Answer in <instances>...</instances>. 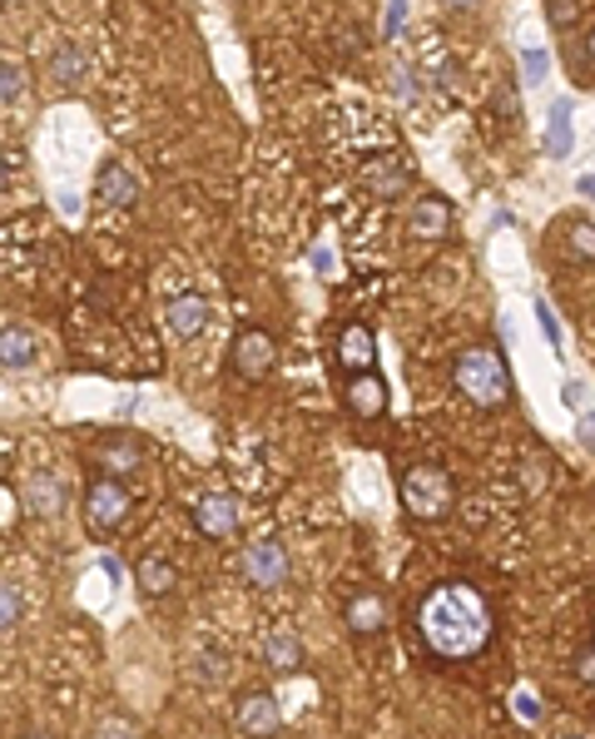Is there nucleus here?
<instances>
[{
	"label": "nucleus",
	"instance_id": "nucleus-34",
	"mask_svg": "<svg viewBox=\"0 0 595 739\" xmlns=\"http://www.w3.org/2000/svg\"><path fill=\"white\" fill-rule=\"evenodd\" d=\"M26 739H56V735H26Z\"/></svg>",
	"mask_w": 595,
	"mask_h": 739
},
{
	"label": "nucleus",
	"instance_id": "nucleus-5",
	"mask_svg": "<svg viewBox=\"0 0 595 739\" xmlns=\"http://www.w3.org/2000/svg\"><path fill=\"white\" fill-rule=\"evenodd\" d=\"M233 725H239L249 739H273L283 730V715H279V700L269 690H243L239 705H233Z\"/></svg>",
	"mask_w": 595,
	"mask_h": 739
},
{
	"label": "nucleus",
	"instance_id": "nucleus-4",
	"mask_svg": "<svg viewBox=\"0 0 595 739\" xmlns=\"http://www.w3.org/2000/svg\"><path fill=\"white\" fill-rule=\"evenodd\" d=\"M130 511H134L130 487L114 481V477H100L90 491H84V517H90V531H100V537L120 531L124 521H130Z\"/></svg>",
	"mask_w": 595,
	"mask_h": 739
},
{
	"label": "nucleus",
	"instance_id": "nucleus-8",
	"mask_svg": "<svg viewBox=\"0 0 595 739\" xmlns=\"http://www.w3.org/2000/svg\"><path fill=\"white\" fill-rule=\"evenodd\" d=\"M273 338L263 333V328H243L239 342H233V368H239V378H249V382H259V378H269L273 372Z\"/></svg>",
	"mask_w": 595,
	"mask_h": 739
},
{
	"label": "nucleus",
	"instance_id": "nucleus-6",
	"mask_svg": "<svg viewBox=\"0 0 595 739\" xmlns=\"http://www.w3.org/2000/svg\"><path fill=\"white\" fill-rule=\"evenodd\" d=\"M243 581L259 586V591H273V586L289 581V551L279 541H253L243 551Z\"/></svg>",
	"mask_w": 595,
	"mask_h": 739
},
{
	"label": "nucleus",
	"instance_id": "nucleus-31",
	"mask_svg": "<svg viewBox=\"0 0 595 739\" xmlns=\"http://www.w3.org/2000/svg\"><path fill=\"white\" fill-rule=\"evenodd\" d=\"M586 447H595V417H586Z\"/></svg>",
	"mask_w": 595,
	"mask_h": 739
},
{
	"label": "nucleus",
	"instance_id": "nucleus-28",
	"mask_svg": "<svg viewBox=\"0 0 595 739\" xmlns=\"http://www.w3.org/2000/svg\"><path fill=\"white\" fill-rule=\"evenodd\" d=\"M521 66H526L531 80H541V74H546V56H541V50H521Z\"/></svg>",
	"mask_w": 595,
	"mask_h": 739
},
{
	"label": "nucleus",
	"instance_id": "nucleus-19",
	"mask_svg": "<svg viewBox=\"0 0 595 739\" xmlns=\"http://www.w3.org/2000/svg\"><path fill=\"white\" fill-rule=\"evenodd\" d=\"M566 249L576 253V259H595V223H586V219L566 223Z\"/></svg>",
	"mask_w": 595,
	"mask_h": 739
},
{
	"label": "nucleus",
	"instance_id": "nucleus-15",
	"mask_svg": "<svg viewBox=\"0 0 595 739\" xmlns=\"http://www.w3.org/2000/svg\"><path fill=\"white\" fill-rule=\"evenodd\" d=\"M134 581H140L144 596H169V591L179 586V571L164 561V556H144L140 571H134Z\"/></svg>",
	"mask_w": 595,
	"mask_h": 739
},
{
	"label": "nucleus",
	"instance_id": "nucleus-1",
	"mask_svg": "<svg viewBox=\"0 0 595 739\" xmlns=\"http://www.w3.org/2000/svg\"><path fill=\"white\" fill-rule=\"evenodd\" d=\"M422 640L432 656L442 660H472L492 640V610H486L482 591L466 581H446L437 591H427V601L417 610Z\"/></svg>",
	"mask_w": 595,
	"mask_h": 739
},
{
	"label": "nucleus",
	"instance_id": "nucleus-10",
	"mask_svg": "<svg viewBox=\"0 0 595 739\" xmlns=\"http://www.w3.org/2000/svg\"><path fill=\"white\" fill-rule=\"evenodd\" d=\"M94 194L110 203V209H130V203L140 199V179H134L130 169L120 164V159H110V164L94 174Z\"/></svg>",
	"mask_w": 595,
	"mask_h": 739
},
{
	"label": "nucleus",
	"instance_id": "nucleus-26",
	"mask_svg": "<svg viewBox=\"0 0 595 739\" xmlns=\"http://www.w3.org/2000/svg\"><path fill=\"white\" fill-rule=\"evenodd\" d=\"M566 120H571V110L556 104V110H551V149H556V154H566Z\"/></svg>",
	"mask_w": 595,
	"mask_h": 739
},
{
	"label": "nucleus",
	"instance_id": "nucleus-2",
	"mask_svg": "<svg viewBox=\"0 0 595 739\" xmlns=\"http://www.w3.org/2000/svg\"><path fill=\"white\" fill-rule=\"evenodd\" d=\"M456 392L476 407H502L512 398V372H506V358L496 348H466L456 352Z\"/></svg>",
	"mask_w": 595,
	"mask_h": 739
},
{
	"label": "nucleus",
	"instance_id": "nucleus-7",
	"mask_svg": "<svg viewBox=\"0 0 595 739\" xmlns=\"http://www.w3.org/2000/svg\"><path fill=\"white\" fill-rule=\"evenodd\" d=\"M194 527L204 531L209 541H233L239 537V501H233L229 491H209L194 507Z\"/></svg>",
	"mask_w": 595,
	"mask_h": 739
},
{
	"label": "nucleus",
	"instance_id": "nucleus-24",
	"mask_svg": "<svg viewBox=\"0 0 595 739\" xmlns=\"http://www.w3.org/2000/svg\"><path fill=\"white\" fill-rule=\"evenodd\" d=\"M581 10H586L581 0H551V6H546V20H551L556 30H566V26H576V20H581Z\"/></svg>",
	"mask_w": 595,
	"mask_h": 739
},
{
	"label": "nucleus",
	"instance_id": "nucleus-20",
	"mask_svg": "<svg viewBox=\"0 0 595 739\" xmlns=\"http://www.w3.org/2000/svg\"><path fill=\"white\" fill-rule=\"evenodd\" d=\"M0 348H6V368H30V338L20 333V328H6V338H0Z\"/></svg>",
	"mask_w": 595,
	"mask_h": 739
},
{
	"label": "nucleus",
	"instance_id": "nucleus-18",
	"mask_svg": "<svg viewBox=\"0 0 595 739\" xmlns=\"http://www.w3.org/2000/svg\"><path fill=\"white\" fill-rule=\"evenodd\" d=\"M30 501H36L40 517H50V511H60V501H65V487H56V481L40 471V477H30Z\"/></svg>",
	"mask_w": 595,
	"mask_h": 739
},
{
	"label": "nucleus",
	"instance_id": "nucleus-30",
	"mask_svg": "<svg viewBox=\"0 0 595 739\" xmlns=\"http://www.w3.org/2000/svg\"><path fill=\"white\" fill-rule=\"evenodd\" d=\"M581 680H586V685H595V656H586V660H581Z\"/></svg>",
	"mask_w": 595,
	"mask_h": 739
},
{
	"label": "nucleus",
	"instance_id": "nucleus-9",
	"mask_svg": "<svg viewBox=\"0 0 595 739\" xmlns=\"http://www.w3.org/2000/svg\"><path fill=\"white\" fill-rule=\"evenodd\" d=\"M372 362H377V338H372L363 323H347L343 333H337V368L363 378V372H372Z\"/></svg>",
	"mask_w": 595,
	"mask_h": 739
},
{
	"label": "nucleus",
	"instance_id": "nucleus-12",
	"mask_svg": "<svg viewBox=\"0 0 595 739\" xmlns=\"http://www.w3.org/2000/svg\"><path fill=\"white\" fill-rule=\"evenodd\" d=\"M169 333H174L179 342H189V338H199L204 333V323H209V303L199 293H184V298H174L169 303Z\"/></svg>",
	"mask_w": 595,
	"mask_h": 739
},
{
	"label": "nucleus",
	"instance_id": "nucleus-29",
	"mask_svg": "<svg viewBox=\"0 0 595 739\" xmlns=\"http://www.w3.org/2000/svg\"><path fill=\"white\" fill-rule=\"evenodd\" d=\"M516 710L521 720H541V700H531V695H516Z\"/></svg>",
	"mask_w": 595,
	"mask_h": 739
},
{
	"label": "nucleus",
	"instance_id": "nucleus-27",
	"mask_svg": "<svg viewBox=\"0 0 595 739\" xmlns=\"http://www.w3.org/2000/svg\"><path fill=\"white\" fill-rule=\"evenodd\" d=\"M536 318H541V328H546L551 348H561V328H556V318H551V303H546V298H536Z\"/></svg>",
	"mask_w": 595,
	"mask_h": 739
},
{
	"label": "nucleus",
	"instance_id": "nucleus-11",
	"mask_svg": "<svg viewBox=\"0 0 595 739\" xmlns=\"http://www.w3.org/2000/svg\"><path fill=\"white\" fill-rule=\"evenodd\" d=\"M343 620L353 636H377V630L387 626V601H382L377 591H357V596H347Z\"/></svg>",
	"mask_w": 595,
	"mask_h": 739
},
{
	"label": "nucleus",
	"instance_id": "nucleus-22",
	"mask_svg": "<svg viewBox=\"0 0 595 739\" xmlns=\"http://www.w3.org/2000/svg\"><path fill=\"white\" fill-rule=\"evenodd\" d=\"M94 739H140V725H134L130 715H104Z\"/></svg>",
	"mask_w": 595,
	"mask_h": 739
},
{
	"label": "nucleus",
	"instance_id": "nucleus-33",
	"mask_svg": "<svg viewBox=\"0 0 595 739\" xmlns=\"http://www.w3.org/2000/svg\"><path fill=\"white\" fill-rule=\"evenodd\" d=\"M581 194H595V174H591V179H581Z\"/></svg>",
	"mask_w": 595,
	"mask_h": 739
},
{
	"label": "nucleus",
	"instance_id": "nucleus-14",
	"mask_svg": "<svg viewBox=\"0 0 595 739\" xmlns=\"http://www.w3.org/2000/svg\"><path fill=\"white\" fill-rule=\"evenodd\" d=\"M263 656H269V670L273 675H298L303 670V646H298V636L289 626H279L269 636V646H263Z\"/></svg>",
	"mask_w": 595,
	"mask_h": 739
},
{
	"label": "nucleus",
	"instance_id": "nucleus-23",
	"mask_svg": "<svg viewBox=\"0 0 595 739\" xmlns=\"http://www.w3.org/2000/svg\"><path fill=\"white\" fill-rule=\"evenodd\" d=\"M0 94H6V104H16V94H26V66H16V60L0 66Z\"/></svg>",
	"mask_w": 595,
	"mask_h": 739
},
{
	"label": "nucleus",
	"instance_id": "nucleus-17",
	"mask_svg": "<svg viewBox=\"0 0 595 739\" xmlns=\"http://www.w3.org/2000/svg\"><path fill=\"white\" fill-rule=\"evenodd\" d=\"M100 467L110 471V477H130V471H140V447H134V442L100 447Z\"/></svg>",
	"mask_w": 595,
	"mask_h": 739
},
{
	"label": "nucleus",
	"instance_id": "nucleus-3",
	"mask_svg": "<svg viewBox=\"0 0 595 739\" xmlns=\"http://www.w3.org/2000/svg\"><path fill=\"white\" fill-rule=\"evenodd\" d=\"M452 501H456V487L437 462H417L402 471V507H407V517L442 521L452 511Z\"/></svg>",
	"mask_w": 595,
	"mask_h": 739
},
{
	"label": "nucleus",
	"instance_id": "nucleus-21",
	"mask_svg": "<svg viewBox=\"0 0 595 739\" xmlns=\"http://www.w3.org/2000/svg\"><path fill=\"white\" fill-rule=\"evenodd\" d=\"M16 626H20V586L6 581V586H0V630L10 636Z\"/></svg>",
	"mask_w": 595,
	"mask_h": 739
},
{
	"label": "nucleus",
	"instance_id": "nucleus-25",
	"mask_svg": "<svg viewBox=\"0 0 595 739\" xmlns=\"http://www.w3.org/2000/svg\"><path fill=\"white\" fill-rule=\"evenodd\" d=\"M50 66H56L60 80H70V84H74V80H80V50H74V46H60Z\"/></svg>",
	"mask_w": 595,
	"mask_h": 739
},
{
	"label": "nucleus",
	"instance_id": "nucleus-32",
	"mask_svg": "<svg viewBox=\"0 0 595 739\" xmlns=\"http://www.w3.org/2000/svg\"><path fill=\"white\" fill-rule=\"evenodd\" d=\"M586 56H591V66H595V26H591V36H586Z\"/></svg>",
	"mask_w": 595,
	"mask_h": 739
},
{
	"label": "nucleus",
	"instance_id": "nucleus-13",
	"mask_svg": "<svg viewBox=\"0 0 595 739\" xmlns=\"http://www.w3.org/2000/svg\"><path fill=\"white\" fill-rule=\"evenodd\" d=\"M382 407H387V388H382L377 372H363V378L347 382V412L372 422V417H382Z\"/></svg>",
	"mask_w": 595,
	"mask_h": 739
},
{
	"label": "nucleus",
	"instance_id": "nucleus-16",
	"mask_svg": "<svg viewBox=\"0 0 595 739\" xmlns=\"http://www.w3.org/2000/svg\"><path fill=\"white\" fill-rule=\"evenodd\" d=\"M412 233H417V239H442L446 233V203L442 199H417V209H412Z\"/></svg>",
	"mask_w": 595,
	"mask_h": 739
}]
</instances>
